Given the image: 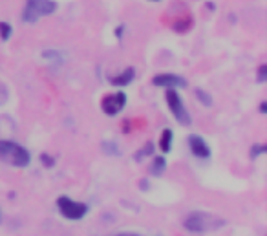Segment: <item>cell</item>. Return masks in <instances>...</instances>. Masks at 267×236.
<instances>
[{"mask_svg":"<svg viewBox=\"0 0 267 236\" xmlns=\"http://www.w3.org/2000/svg\"><path fill=\"white\" fill-rule=\"evenodd\" d=\"M183 225H185L187 231H192V232H211V231H216V229H222L225 225V220H222L216 214L196 211V212H191L185 218Z\"/></svg>","mask_w":267,"mask_h":236,"instance_id":"obj_1","label":"cell"},{"mask_svg":"<svg viewBox=\"0 0 267 236\" xmlns=\"http://www.w3.org/2000/svg\"><path fill=\"white\" fill-rule=\"evenodd\" d=\"M0 160L13 167H28L31 156L24 146L17 145L10 139H0Z\"/></svg>","mask_w":267,"mask_h":236,"instance_id":"obj_2","label":"cell"},{"mask_svg":"<svg viewBox=\"0 0 267 236\" xmlns=\"http://www.w3.org/2000/svg\"><path fill=\"white\" fill-rule=\"evenodd\" d=\"M57 10V4L53 0H28L24 11H22V20L24 22H35L39 17L51 15Z\"/></svg>","mask_w":267,"mask_h":236,"instance_id":"obj_3","label":"cell"},{"mask_svg":"<svg viewBox=\"0 0 267 236\" xmlns=\"http://www.w3.org/2000/svg\"><path fill=\"white\" fill-rule=\"evenodd\" d=\"M165 99H166V105L170 108V112L174 114V117L177 119V123H182L183 126H189L191 125V116H189V112H187L185 105H183V99L182 96L177 94L174 88H168L165 92Z\"/></svg>","mask_w":267,"mask_h":236,"instance_id":"obj_4","label":"cell"},{"mask_svg":"<svg viewBox=\"0 0 267 236\" xmlns=\"http://www.w3.org/2000/svg\"><path fill=\"white\" fill-rule=\"evenodd\" d=\"M57 207L64 218L68 220H81L88 212V205L86 203H81V201L71 200L68 196H59L57 198Z\"/></svg>","mask_w":267,"mask_h":236,"instance_id":"obj_5","label":"cell"},{"mask_svg":"<svg viewBox=\"0 0 267 236\" xmlns=\"http://www.w3.org/2000/svg\"><path fill=\"white\" fill-rule=\"evenodd\" d=\"M125 105H126V94H123V92L110 94V96H106L101 101V108L106 116H117L125 108Z\"/></svg>","mask_w":267,"mask_h":236,"instance_id":"obj_6","label":"cell"},{"mask_svg":"<svg viewBox=\"0 0 267 236\" xmlns=\"http://www.w3.org/2000/svg\"><path fill=\"white\" fill-rule=\"evenodd\" d=\"M152 83L156 86H165V88H177V86H187V81L180 75H174V73H159L152 79Z\"/></svg>","mask_w":267,"mask_h":236,"instance_id":"obj_7","label":"cell"},{"mask_svg":"<svg viewBox=\"0 0 267 236\" xmlns=\"http://www.w3.org/2000/svg\"><path fill=\"white\" fill-rule=\"evenodd\" d=\"M189 146H191V152L196 158H209L211 156V148L205 143L202 136H191L189 137Z\"/></svg>","mask_w":267,"mask_h":236,"instance_id":"obj_8","label":"cell"},{"mask_svg":"<svg viewBox=\"0 0 267 236\" xmlns=\"http://www.w3.org/2000/svg\"><path fill=\"white\" fill-rule=\"evenodd\" d=\"M132 79H134V68H126L123 73H119V75H116V77H112L110 83L114 86H126V85H130Z\"/></svg>","mask_w":267,"mask_h":236,"instance_id":"obj_9","label":"cell"},{"mask_svg":"<svg viewBox=\"0 0 267 236\" xmlns=\"http://www.w3.org/2000/svg\"><path fill=\"white\" fill-rule=\"evenodd\" d=\"M172 130L170 128H165V130L161 132V137H159V148H161V152H170L172 148Z\"/></svg>","mask_w":267,"mask_h":236,"instance_id":"obj_10","label":"cell"},{"mask_svg":"<svg viewBox=\"0 0 267 236\" xmlns=\"http://www.w3.org/2000/svg\"><path fill=\"white\" fill-rule=\"evenodd\" d=\"M166 169V161L163 156H157L154 158V161H152V165H150V174L152 176H161L163 172H165Z\"/></svg>","mask_w":267,"mask_h":236,"instance_id":"obj_11","label":"cell"},{"mask_svg":"<svg viewBox=\"0 0 267 236\" xmlns=\"http://www.w3.org/2000/svg\"><path fill=\"white\" fill-rule=\"evenodd\" d=\"M196 97L200 99V103H202L203 106H211V105H212L211 96H209L207 92H203L202 88H196Z\"/></svg>","mask_w":267,"mask_h":236,"instance_id":"obj_12","label":"cell"},{"mask_svg":"<svg viewBox=\"0 0 267 236\" xmlns=\"http://www.w3.org/2000/svg\"><path fill=\"white\" fill-rule=\"evenodd\" d=\"M0 37L4 40H8L11 37V26L8 22H0Z\"/></svg>","mask_w":267,"mask_h":236,"instance_id":"obj_13","label":"cell"},{"mask_svg":"<svg viewBox=\"0 0 267 236\" xmlns=\"http://www.w3.org/2000/svg\"><path fill=\"white\" fill-rule=\"evenodd\" d=\"M152 148H154V145H152V143H146V145L143 146V150L136 156V160H137V161H141L143 158H146L148 154H152Z\"/></svg>","mask_w":267,"mask_h":236,"instance_id":"obj_14","label":"cell"},{"mask_svg":"<svg viewBox=\"0 0 267 236\" xmlns=\"http://www.w3.org/2000/svg\"><path fill=\"white\" fill-rule=\"evenodd\" d=\"M103 146H105V150H110L108 154H112V156H119V148H117L114 143H105Z\"/></svg>","mask_w":267,"mask_h":236,"instance_id":"obj_15","label":"cell"},{"mask_svg":"<svg viewBox=\"0 0 267 236\" xmlns=\"http://www.w3.org/2000/svg\"><path fill=\"white\" fill-rule=\"evenodd\" d=\"M263 152H265V146L256 145V146H252V148H251V156L256 158V156H260V154H263Z\"/></svg>","mask_w":267,"mask_h":236,"instance_id":"obj_16","label":"cell"},{"mask_svg":"<svg viewBox=\"0 0 267 236\" xmlns=\"http://www.w3.org/2000/svg\"><path fill=\"white\" fill-rule=\"evenodd\" d=\"M265 77H267V66L262 64L260 68H258V81H260V83H263V81H265Z\"/></svg>","mask_w":267,"mask_h":236,"instance_id":"obj_17","label":"cell"},{"mask_svg":"<svg viewBox=\"0 0 267 236\" xmlns=\"http://www.w3.org/2000/svg\"><path fill=\"white\" fill-rule=\"evenodd\" d=\"M41 161L44 163V167H48V169H51V167H53V158L46 156V154H41Z\"/></svg>","mask_w":267,"mask_h":236,"instance_id":"obj_18","label":"cell"},{"mask_svg":"<svg viewBox=\"0 0 267 236\" xmlns=\"http://www.w3.org/2000/svg\"><path fill=\"white\" fill-rule=\"evenodd\" d=\"M116 236H139V234H136V232H119Z\"/></svg>","mask_w":267,"mask_h":236,"instance_id":"obj_19","label":"cell"},{"mask_svg":"<svg viewBox=\"0 0 267 236\" xmlns=\"http://www.w3.org/2000/svg\"><path fill=\"white\" fill-rule=\"evenodd\" d=\"M267 110V105L265 103H262V105H260V112H265Z\"/></svg>","mask_w":267,"mask_h":236,"instance_id":"obj_20","label":"cell"},{"mask_svg":"<svg viewBox=\"0 0 267 236\" xmlns=\"http://www.w3.org/2000/svg\"><path fill=\"white\" fill-rule=\"evenodd\" d=\"M116 33H117V37H121V33H123V28H117V30H116Z\"/></svg>","mask_w":267,"mask_h":236,"instance_id":"obj_21","label":"cell"},{"mask_svg":"<svg viewBox=\"0 0 267 236\" xmlns=\"http://www.w3.org/2000/svg\"><path fill=\"white\" fill-rule=\"evenodd\" d=\"M152 2H157V0H152Z\"/></svg>","mask_w":267,"mask_h":236,"instance_id":"obj_22","label":"cell"}]
</instances>
